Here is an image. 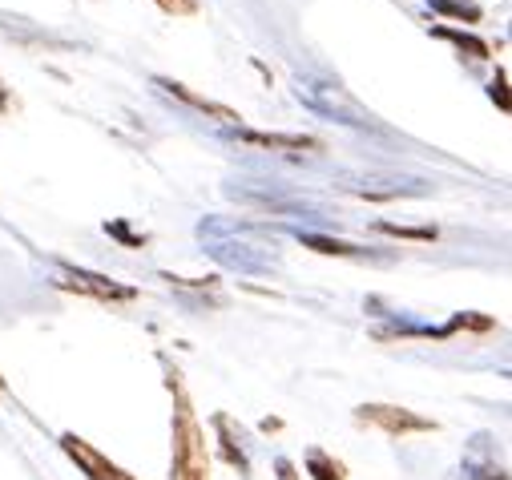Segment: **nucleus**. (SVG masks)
<instances>
[{"label":"nucleus","instance_id":"3","mask_svg":"<svg viewBox=\"0 0 512 480\" xmlns=\"http://www.w3.org/2000/svg\"><path fill=\"white\" fill-rule=\"evenodd\" d=\"M355 420H359V424H375V428H383V432H388V436L436 432V424H432V420L416 416L412 408H396V404H363V408L355 412Z\"/></svg>","mask_w":512,"mask_h":480},{"label":"nucleus","instance_id":"7","mask_svg":"<svg viewBox=\"0 0 512 480\" xmlns=\"http://www.w3.org/2000/svg\"><path fill=\"white\" fill-rule=\"evenodd\" d=\"M242 142L250 146H263V150H279V154H307V150H319L315 138L307 134H259V130H238Z\"/></svg>","mask_w":512,"mask_h":480},{"label":"nucleus","instance_id":"1","mask_svg":"<svg viewBox=\"0 0 512 480\" xmlns=\"http://www.w3.org/2000/svg\"><path fill=\"white\" fill-rule=\"evenodd\" d=\"M166 388L174 392V464H170V480H210V460H206V432L194 420L182 372L170 368L166 372Z\"/></svg>","mask_w":512,"mask_h":480},{"label":"nucleus","instance_id":"12","mask_svg":"<svg viewBox=\"0 0 512 480\" xmlns=\"http://www.w3.org/2000/svg\"><path fill=\"white\" fill-rule=\"evenodd\" d=\"M428 5L444 17H460V21H480V5L476 0H428Z\"/></svg>","mask_w":512,"mask_h":480},{"label":"nucleus","instance_id":"8","mask_svg":"<svg viewBox=\"0 0 512 480\" xmlns=\"http://www.w3.org/2000/svg\"><path fill=\"white\" fill-rule=\"evenodd\" d=\"M234 247H238V251H230L226 243H214L210 255H214L218 263H226V267H238V271H271V267H275L271 255H254L246 243H234Z\"/></svg>","mask_w":512,"mask_h":480},{"label":"nucleus","instance_id":"6","mask_svg":"<svg viewBox=\"0 0 512 480\" xmlns=\"http://www.w3.org/2000/svg\"><path fill=\"white\" fill-rule=\"evenodd\" d=\"M158 85H162L166 93H174L178 101H186V105H194V109H202L206 117H214V122H222V126H238V130H242V117H238L234 109H226V105H218V101H210V97H202V93H194V89H186L182 81H166V77H158Z\"/></svg>","mask_w":512,"mask_h":480},{"label":"nucleus","instance_id":"15","mask_svg":"<svg viewBox=\"0 0 512 480\" xmlns=\"http://www.w3.org/2000/svg\"><path fill=\"white\" fill-rule=\"evenodd\" d=\"M105 230H109L113 238H121V243H125V247H146V238H138V234H134L130 226H125V222H109Z\"/></svg>","mask_w":512,"mask_h":480},{"label":"nucleus","instance_id":"16","mask_svg":"<svg viewBox=\"0 0 512 480\" xmlns=\"http://www.w3.org/2000/svg\"><path fill=\"white\" fill-rule=\"evenodd\" d=\"M158 9H166L174 17H194L198 13V0H158Z\"/></svg>","mask_w":512,"mask_h":480},{"label":"nucleus","instance_id":"4","mask_svg":"<svg viewBox=\"0 0 512 480\" xmlns=\"http://www.w3.org/2000/svg\"><path fill=\"white\" fill-rule=\"evenodd\" d=\"M61 448L69 452V460L89 476V480H138V476H130L121 464H113L109 456H101L93 444H85L81 436H73V432H65L61 436Z\"/></svg>","mask_w":512,"mask_h":480},{"label":"nucleus","instance_id":"13","mask_svg":"<svg viewBox=\"0 0 512 480\" xmlns=\"http://www.w3.org/2000/svg\"><path fill=\"white\" fill-rule=\"evenodd\" d=\"M436 37L452 41V45H456V49H464L468 57H488V45H484L480 37H472V33H460V29H436Z\"/></svg>","mask_w":512,"mask_h":480},{"label":"nucleus","instance_id":"11","mask_svg":"<svg viewBox=\"0 0 512 480\" xmlns=\"http://www.w3.org/2000/svg\"><path fill=\"white\" fill-rule=\"evenodd\" d=\"M299 238H303V247H311L319 255H343V259H359L363 255L351 243H339V238H323V234H299Z\"/></svg>","mask_w":512,"mask_h":480},{"label":"nucleus","instance_id":"19","mask_svg":"<svg viewBox=\"0 0 512 480\" xmlns=\"http://www.w3.org/2000/svg\"><path fill=\"white\" fill-rule=\"evenodd\" d=\"M472 480H508V476H504V468H480V472H472Z\"/></svg>","mask_w":512,"mask_h":480},{"label":"nucleus","instance_id":"18","mask_svg":"<svg viewBox=\"0 0 512 480\" xmlns=\"http://www.w3.org/2000/svg\"><path fill=\"white\" fill-rule=\"evenodd\" d=\"M275 468H279V480H299V472H295V464H291L287 456H279Z\"/></svg>","mask_w":512,"mask_h":480},{"label":"nucleus","instance_id":"17","mask_svg":"<svg viewBox=\"0 0 512 480\" xmlns=\"http://www.w3.org/2000/svg\"><path fill=\"white\" fill-rule=\"evenodd\" d=\"M504 85H508V81H504V73H496V81H492V97H496V101H500V109L508 113V89H504Z\"/></svg>","mask_w":512,"mask_h":480},{"label":"nucleus","instance_id":"2","mask_svg":"<svg viewBox=\"0 0 512 480\" xmlns=\"http://www.w3.org/2000/svg\"><path fill=\"white\" fill-rule=\"evenodd\" d=\"M299 97H303L315 113L331 117V122L359 126V130H371V126H375V122H371V113H367L343 85H335V81H299Z\"/></svg>","mask_w":512,"mask_h":480},{"label":"nucleus","instance_id":"20","mask_svg":"<svg viewBox=\"0 0 512 480\" xmlns=\"http://www.w3.org/2000/svg\"><path fill=\"white\" fill-rule=\"evenodd\" d=\"M0 109H9V89L0 85Z\"/></svg>","mask_w":512,"mask_h":480},{"label":"nucleus","instance_id":"5","mask_svg":"<svg viewBox=\"0 0 512 480\" xmlns=\"http://www.w3.org/2000/svg\"><path fill=\"white\" fill-rule=\"evenodd\" d=\"M61 287H65V291H77V295H89V299H97V303H130V299L138 295L134 287H121V283H113V279H105V275L73 271V267H69V275L61 279Z\"/></svg>","mask_w":512,"mask_h":480},{"label":"nucleus","instance_id":"14","mask_svg":"<svg viewBox=\"0 0 512 480\" xmlns=\"http://www.w3.org/2000/svg\"><path fill=\"white\" fill-rule=\"evenodd\" d=\"M383 234H396V238H420V243H432L436 230L432 226H396V222H379Z\"/></svg>","mask_w":512,"mask_h":480},{"label":"nucleus","instance_id":"10","mask_svg":"<svg viewBox=\"0 0 512 480\" xmlns=\"http://www.w3.org/2000/svg\"><path fill=\"white\" fill-rule=\"evenodd\" d=\"M307 472H311L315 480H347V468H343L339 460H331L323 448H311V452H307Z\"/></svg>","mask_w":512,"mask_h":480},{"label":"nucleus","instance_id":"9","mask_svg":"<svg viewBox=\"0 0 512 480\" xmlns=\"http://www.w3.org/2000/svg\"><path fill=\"white\" fill-rule=\"evenodd\" d=\"M214 428L222 432V460L226 464H234L238 472H246L250 468V460H246V452H242V444H238V436H234V428H230V416H214Z\"/></svg>","mask_w":512,"mask_h":480}]
</instances>
